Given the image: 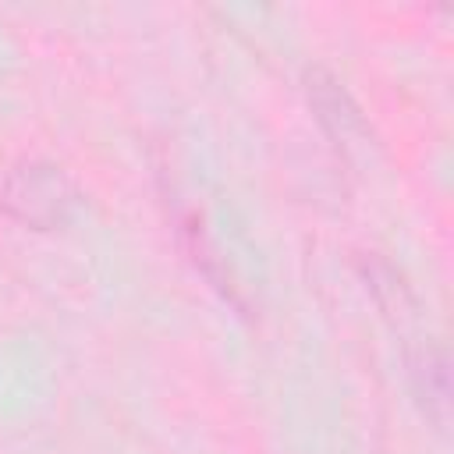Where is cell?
<instances>
[{"label":"cell","mask_w":454,"mask_h":454,"mask_svg":"<svg viewBox=\"0 0 454 454\" xmlns=\"http://www.w3.org/2000/svg\"><path fill=\"white\" fill-rule=\"evenodd\" d=\"M0 206L7 216L32 231H57L67 227L71 216L78 213L82 192L64 167L28 156L7 167L0 181Z\"/></svg>","instance_id":"6da1fadb"},{"label":"cell","mask_w":454,"mask_h":454,"mask_svg":"<svg viewBox=\"0 0 454 454\" xmlns=\"http://www.w3.org/2000/svg\"><path fill=\"white\" fill-rule=\"evenodd\" d=\"M301 85H305V99H309L319 128L330 135V142L340 149L344 160H351V163L369 160L380 149L365 110L358 106V99L348 92V85L330 67H323V64L305 67Z\"/></svg>","instance_id":"7a4b0ae2"},{"label":"cell","mask_w":454,"mask_h":454,"mask_svg":"<svg viewBox=\"0 0 454 454\" xmlns=\"http://www.w3.org/2000/svg\"><path fill=\"white\" fill-rule=\"evenodd\" d=\"M408 380L411 394L422 404L426 419L436 429H447L450 422V358L447 348L436 340H422L408 351Z\"/></svg>","instance_id":"3957f363"},{"label":"cell","mask_w":454,"mask_h":454,"mask_svg":"<svg viewBox=\"0 0 454 454\" xmlns=\"http://www.w3.org/2000/svg\"><path fill=\"white\" fill-rule=\"evenodd\" d=\"M358 273L372 294V301L380 305V312L394 323V326H411L419 319V305H415V294L411 287L404 284V277L394 270V262H387L383 255L376 252H362L358 255Z\"/></svg>","instance_id":"277c9868"}]
</instances>
